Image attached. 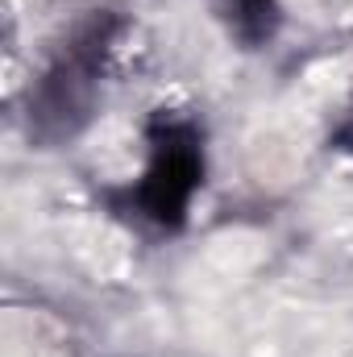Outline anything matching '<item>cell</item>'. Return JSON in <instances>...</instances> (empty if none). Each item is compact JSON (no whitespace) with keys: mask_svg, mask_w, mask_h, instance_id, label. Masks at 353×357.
<instances>
[{"mask_svg":"<svg viewBox=\"0 0 353 357\" xmlns=\"http://www.w3.org/2000/svg\"><path fill=\"white\" fill-rule=\"evenodd\" d=\"M225 8H229V21L237 25V33L246 42H262V38L274 33L278 13H274L270 0H225Z\"/></svg>","mask_w":353,"mask_h":357,"instance_id":"3","label":"cell"},{"mask_svg":"<svg viewBox=\"0 0 353 357\" xmlns=\"http://www.w3.org/2000/svg\"><path fill=\"white\" fill-rule=\"evenodd\" d=\"M112 42V17L100 13L80 25V33L71 38V46L63 50V59L46 71L38 100H33V116L38 125H54V129H71V121L88 108L91 100V84L104 67Z\"/></svg>","mask_w":353,"mask_h":357,"instance_id":"2","label":"cell"},{"mask_svg":"<svg viewBox=\"0 0 353 357\" xmlns=\"http://www.w3.org/2000/svg\"><path fill=\"white\" fill-rule=\"evenodd\" d=\"M154 137V158L146 167V178L137 187V208L163 225V229H175L187 216V204L200 187L204 175V158H200V137L191 125H179V121H158L150 129Z\"/></svg>","mask_w":353,"mask_h":357,"instance_id":"1","label":"cell"}]
</instances>
